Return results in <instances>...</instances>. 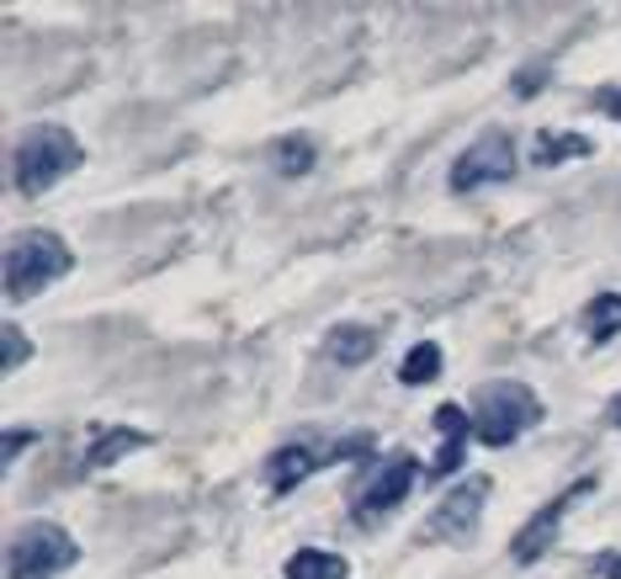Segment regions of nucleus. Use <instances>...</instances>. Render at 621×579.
Wrapping results in <instances>:
<instances>
[{
	"label": "nucleus",
	"instance_id": "obj_1",
	"mask_svg": "<svg viewBox=\"0 0 621 579\" xmlns=\"http://www.w3.org/2000/svg\"><path fill=\"white\" fill-rule=\"evenodd\" d=\"M69 266H75V255H69V244L59 234L28 229V234H17V240L6 244V298L11 304H28L48 282H59Z\"/></svg>",
	"mask_w": 621,
	"mask_h": 579
},
{
	"label": "nucleus",
	"instance_id": "obj_2",
	"mask_svg": "<svg viewBox=\"0 0 621 579\" xmlns=\"http://www.w3.org/2000/svg\"><path fill=\"white\" fill-rule=\"evenodd\" d=\"M11 165H17V186L37 197V192H48V186H59L75 165H80V139L59 128V122H37L28 139L17 144L11 154Z\"/></svg>",
	"mask_w": 621,
	"mask_h": 579
},
{
	"label": "nucleus",
	"instance_id": "obj_3",
	"mask_svg": "<svg viewBox=\"0 0 621 579\" xmlns=\"http://www.w3.org/2000/svg\"><path fill=\"white\" fill-rule=\"evenodd\" d=\"M542 420V398L526 389V383H483L473 398V436L483 447H510L521 430H532Z\"/></svg>",
	"mask_w": 621,
	"mask_h": 579
},
{
	"label": "nucleus",
	"instance_id": "obj_4",
	"mask_svg": "<svg viewBox=\"0 0 621 579\" xmlns=\"http://www.w3.org/2000/svg\"><path fill=\"white\" fill-rule=\"evenodd\" d=\"M75 537L54 526V521H32L11 537V553H6V579H54L75 564Z\"/></svg>",
	"mask_w": 621,
	"mask_h": 579
},
{
	"label": "nucleus",
	"instance_id": "obj_5",
	"mask_svg": "<svg viewBox=\"0 0 621 579\" xmlns=\"http://www.w3.org/2000/svg\"><path fill=\"white\" fill-rule=\"evenodd\" d=\"M515 176V144L510 133H483L468 150L451 160V192H478L489 182H510Z\"/></svg>",
	"mask_w": 621,
	"mask_h": 579
},
{
	"label": "nucleus",
	"instance_id": "obj_6",
	"mask_svg": "<svg viewBox=\"0 0 621 579\" xmlns=\"http://www.w3.org/2000/svg\"><path fill=\"white\" fill-rule=\"evenodd\" d=\"M590 489H595V484L585 479V484L563 489L553 505H542V511H536V521H526V526L515 532V543H510V558H515V564H536L542 553L553 548V537H558V526H563V511H574V500H585Z\"/></svg>",
	"mask_w": 621,
	"mask_h": 579
},
{
	"label": "nucleus",
	"instance_id": "obj_7",
	"mask_svg": "<svg viewBox=\"0 0 621 579\" xmlns=\"http://www.w3.org/2000/svg\"><path fill=\"white\" fill-rule=\"evenodd\" d=\"M414 484H420V462L414 458H388L383 468L372 473V484L361 489L356 516H383V511H399V505L410 500Z\"/></svg>",
	"mask_w": 621,
	"mask_h": 579
},
{
	"label": "nucleus",
	"instance_id": "obj_8",
	"mask_svg": "<svg viewBox=\"0 0 621 579\" xmlns=\"http://www.w3.org/2000/svg\"><path fill=\"white\" fill-rule=\"evenodd\" d=\"M483 500H489V484H483V479H468V484L451 489L442 505H436V516H431V526H425V532H431V537H446V543H462V537H473Z\"/></svg>",
	"mask_w": 621,
	"mask_h": 579
},
{
	"label": "nucleus",
	"instance_id": "obj_9",
	"mask_svg": "<svg viewBox=\"0 0 621 579\" xmlns=\"http://www.w3.org/2000/svg\"><path fill=\"white\" fill-rule=\"evenodd\" d=\"M372 351H378V336L367 330V325H335L325 336V357L340 367H361L372 362Z\"/></svg>",
	"mask_w": 621,
	"mask_h": 579
},
{
	"label": "nucleus",
	"instance_id": "obj_10",
	"mask_svg": "<svg viewBox=\"0 0 621 579\" xmlns=\"http://www.w3.org/2000/svg\"><path fill=\"white\" fill-rule=\"evenodd\" d=\"M139 447H149V436L144 430H133V426H112L96 447L86 452V473H101V468H112L118 458H128V452H139Z\"/></svg>",
	"mask_w": 621,
	"mask_h": 579
},
{
	"label": "nucleus",
	"instance_id": "obj_11",
	"mask_svg": "<svg viewBox=\"0 0 621 579\" xmlns=\"http://www.w3.org/2000/svg\"><path fill=\"white\" fill-rule=\"evenodd\" d=\"M595 144L585 139V133H553V128H542L536 133V144H532V165H558V160H579V154H590Z\"/></svg>",
	"mask_w": 621,
	"mask_h": 579
},
{
	"label": "nucleus",
	"instance_id": "obj_12",
	"mask_svg": "<svg viewBox=\"0 0 621 579\" xmlns=\"http://www.w3.org/2000/svg\"><path fill=\"white\" fill-rule=\"evenodd\" d=\"M319 468V458L308 452V447H282L276 458H271V489L276 494H287V489H297L308 473Z\"/></svg>",
	"mask_w": 621,
	"mask_h": 579
},
{
	"label": "nucleus",
	"instance_id": "obj_13",
	"mask_svg": "<svg viewBox=\"0 0 621 579\" xmlns=\"http://www.w3.org/2000/svg\"><path fill=\"white\" fill-rule=\"evenodd\" d=\"M287 579H346V558L329 548H297L287 558Z\"/></svg>",
	"mask_w": 621,
	"mask_h": 579
},
{
	"label": "nucleus",
	"instance_id": "obj_14",
	"mask_svg": "<svg viewBox=\"0 0 621 579\" xmlns=\"http://www.w3.org/2000/svg\"><path fill=\"white\" fill-rule=\"evenodd\" d=\"M436 372H442V346H436V340H420L410 357L399 362V383H404V389H420V383H436Z\"/></svg>",
	"mask_w": 621,
	"mask_h": 579
},
{
	"label": "nucleus",
	"instance_id": "obj_15",
	"mask_svg": "<svg viewBox=\"0 0 621 579\" xmlns=\"http://www.w3.org/2000/svg\"><path fill=\"white\" fill-rule=\"evenodd\" d=\"M585 330H590V340H611L621 330V293H600V298H590V308H585Z\"/></svg>",
	"mask_w": 621,
	"mask_h": 579
},
{
	"label": "nucleus",
	"instance_id": "obj_16",
	"mask_svg": "<svg viewBox=\"0 0 621 579\" xmlns=\"http://www.w3.org/2000/svg\"><path fill=\"white\" fill-rule=\"evenodd\" d=\"M271 160H276V171H282V176H308V171H314V139L287 133V139L271 150Z\"/></svg>",
	"mask_w": 621,
	"mask_h": 579
},
{
	"label": "nucleus",
	"instance_id": "obj_17",
	"mask_svg": "<svg viewBox=\"0 0 621 579\" xmlns=\"http://www.w3.org/2000/svg\"><path fill=\"white\" fill-rule=\"evenodd\" d=\"M436 430H442V447H462V436H468V415H462V404H442L436 409Z\"/></svg>",
	"mask_w": 621,
	"mask_h": 579
},
{
	"label": "nucleus",
	"instance_id": "obj_18",
	"mask_svg": "<svg viewBox=\"0 0 621 579\" xmlns=\"http://www.w3.org/2000/svg\"><path fill=\"white\" fill-rule=\"evenodd\" d=\"M0 340H6V357H0V367H6V372H17V367L32 357V340L22 336L17 325H6V330H0Z\"/></svg>",
	"mask_w": 621,
	"mask_h": 579
},
{
	"label": "nucleus",
	"instance_id": "obj_19",
	"mask_svg": "<svg viewBox=\"0 0 621 579\" xmlns=\"http://www.w3.org/2000/svg\"><path fill=\"white\" fill-rule=\"evenodd\" d=\"M32 436H37V430H28V426H22V430H17V426L6 430V462L17 458V452H22V447H32Z\"/></svg>",
	"mask_w": 621,
	"mask_h": 579
},
{
	"label": "nucleus",
	"instance_id": "obj_20",
	"mask_svg": "<svg viewBox=\"0 0 621 579\" xmlns=\"http://www.w3.org/2000/svg\"><path fill=\"white\" fill-rule=\"evenodd\" d=\"M542 91V69H521L515 75V96H536Z\"/></svg>",
	"mask_w": 621,
	"mask_h": 579
},
{
	"label": "nucleus",
	"instance_id": "obj_21",
	"mask_svg": "<svg viewBox=\"0 0 621 579\" xmlns=\"http://www.w3.org/2000/svg\"><path fill=\"white\" fill-rule=\"evenodd\" d=\"M595 575H600V579H621V553H600V558H595Z\"/></svg>",
	"mask_w": 621,
	"mask_h": 579
},
{
	"label": "nucleus",
	"instance_id": "obj_22",
	"mask_svg": "<svg viewBox=\"0 0 621 579\" xmlns=\"http://www.w3.org/2000/svg\"><path fill=\"white\" fill-rule=\"evenodd\" d=\"M595 107H600V112H617V118H621V91H595Z\"/></svg>",
	"mask_w": 621,
	"mask_h": 579
},
{
	"label": "nucleus",
	"instance_id": "obj_23",
	"mask_svg": "<svg viewBox=\"0 0 621 579\" xmlns=\"http://www.w3.org/2000/svg\"><path fill=\"white\" fill-rule=\"evenodd\" d=\"M611 420H621V398H617V404H611Z\"/></svg>",
	"mask_w": 621,
	"mask_h": 579
}]
</instances>
